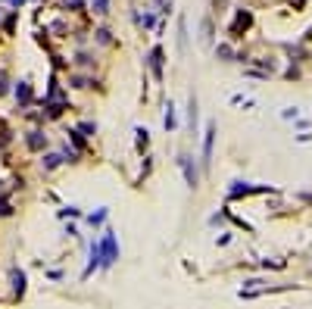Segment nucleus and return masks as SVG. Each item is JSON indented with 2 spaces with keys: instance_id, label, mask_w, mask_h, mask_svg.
<instances>
[{
  "instance_id": "f257e3e1",
  "label": "nucleus",
  "mask_w": 312,
  "mask_h": 309,
  "mask_svg": "<svg viewBox=\"0 0 312 309\" xmlns=\"http://www.w3.org/2000/svg\"><path fill=\"white\" fill-rule=\"evenodd\" d=\"M100 256H103V266L100 269H113L116 259H119V244H116V234L113 231H106L103 238H100Z\"/></svg>"
},
{
  "instance_id": "f03ea898",
  "label": "nucleus",
  "mask_w": 312,
  "mask_h": 309,
  "mask_svg": "<svg viewBox=\"0 0 312 309\" xmlns=\"http://www.w3.org/2000/svg\"><path fill=\"white\" fill-rule=\"evenodd\" d=\"M178 166L185 169V178H188V185H191V188H197V166H194V159H191L188 153H181V156H178Z\"/></svg>"
},
{
  "instance_id": "7ed1b4c3",
  "label": "nucleus",
  "mask_w": 312,
  "mask_h": 309,
  "mask_svg": "<svg viewBox=\"0 0 312 309\" xmlns=\"http://www.w3.org/2000/svg\"><path fill=\"white\" fill-rule=\"evenodd\" d=\"M212 144H215V125L209 122L206 138H203V166H206V169H209V162H212Z\"/></svg>"
},
{
  "instance_id": "20e7f679",
  "label": "nucleus",
  "mask_w": 312,
  "mask_h": 309,
  "mask_svg": "<svg viewBox=\"0 0 312 309\" xmlns=\"http://www.w3.org/2000/svg\"><path fill=\"white\" fill-rule=\"evenodd\" d=\"M13 287H16V294H25V275L22 272H13Z\"/></svg>"
},
{
  "instance_id": "39448f33",
  "label": "nucleus",
  "mask_w": 312,
  "mask_h": 309,
  "mask_svg": "<svg viewBox=\"0 0 312 309\" xmlns=\"http://www.w3.org/2000/svg\"><path fill=\"white\" fill-rule=\"evenodd\" d=\"M41 144H47V138H41V131H31V135H28V147H34V150H38Z\"/></svg>"
},
{
  "instance_id": "423d86ee",
  "label": "nucleus",
  "mask_w": 312,
  "mask_h": 309,
  "mask_svg": "<svg viewBox=\"0 0 312 309\" xmlns=\"http://www.w3.org/2000/svg\"><path fill=\"white\" fill-rule=\"evenodd\" d=\"M63 162V156H57V153H50V156H44V169H57Z\"/></svg>"
},
{
  "instance_id": "0eeeda50",
  "label": "nucleus",
  "mask_w": 312,
  "mask_h": 309,
  "mask_svg": "<svg viewBox=\"0 0 312 309\" xmlns=\"http://www.w3.org/2000/svg\"><path fill=\"white\" fill-rule=\"evenodd\" d=\"M87 222H91V225H103V222H106V209H100L97 215H87Z\"/></svg>"
},
{
  "instance_id": "6e6552de",
  "label": "nucleus",
  "mask_w": 312,
  "mask_h": 309,
  "mask_svg": "<svg viewBox=\"0 0 312 309\" xmlns=\"http://www.w3.org/2000/svg\"><path fill=\"white\" fill-rule=\"evenodd\" d=\"M166 128H175V110H172V106L166 110Z\"/></svg>"
},
{
  "instance_id": "1a4fd4ad",
  "label": "nucleus",
  "mask_w": 312,
  "mask_h": 309,
  "mask_svg": "<svg viewBox=\"0 0 312 309\" xmlns=\"http://www.w3.org/2000/svg\"><path fill=\"white\" fill-rule=\"evenodd\" d=\"M147 141H150V138H147V131L138 128V144H141V147H147Z\"/></svg>"
}]
</instances>
